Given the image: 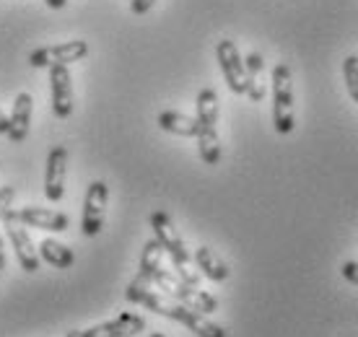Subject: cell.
<instances>
[{
    "label": "cell",
    "mask_w": 358,
    "mask_h": 337,
    "mask_svg": "<svg viewBox=\"0 0 358 337\" xmlns=\"http://www.w3.org/2000/svg\"><path fill=\"white\" fill-rule=\"evenodd\" d=\"M125 299L130 303H141V306H145V309L162 314V317H166V320H174V322H179V324H185V327H187L189 332H195L197 337H226V329L221 327V324L210 322L206 314L189 309V306H185V303L171 301L166 293L153 291L151 283H145V280H141V278H135L133 283L127 285Z\"/></svg>",
    "instance_id": "6da1fadb"
},
{
    "label": "cell",
    "mask_w": 358,
    "mask_h": 337,
    "mask_svg": "<svg viewBox=\"0 0 358 337\" xmlns=\"http://www.w3.org/2000/svg\"><path fill=\"white\" fill-rule=\"evenodd\" d=\"M151 229H153V236H156L159 244L164 247V252L171 257L174 273H177L187 285L200 288V273L192 270V257H189L187 247H185L182 236L177 234V229H174V223H171L169 215L164 213V210H156V213L151 215Z\"/></svg>",
    "instance_id": "7a4b0ae2"
},
{
    "label": "cell",
    "mask_w": 358,
    "mask_h": 337,
    "mask_svg": "<svg viewBox=\"0 0 358 337\" xmlns=\"http://www.w3.org/2000/svg\"><path fill=\"white\" fill-rule=\"evenodd\" d=\"M197 151L208 166L221 161V141H218V96L213 89L197 94Z\"/></svg>",
    "instance_id": "3957f363"
},
{
    "label": "cell",
    "mask_w": 358,
    "mask_h": 337,
    "mask_svg": "<svg viewBox=\"0 0 358 337\" xmlns=\"http://www.w3.org/2000/svg\"><path fill=\"white\" fill-rule=\"evenodd\" d=\"M151 285H156V288H159L162 293H166L169 299H174V301H179V303H185V306L200 311V314H210V311L218 309L215 296H210V293H206V291H200V288H195V285H187L182 278L177 275V273L164 270V267H159V270H156V275H153Z\"/></svg>",
    "instance_id": "277c9868"
},
{
    "label": "cell",
    "mask_w": 358,
    "mask_h": 337,
    "mask_svg": "<svg viewBox=\"0 0 358 337\" xmlns=\"http://www.w3.org/2000/svg\"><path fill=\"white\" fill-rule=\"evenodd\" d=\"M273 124L280 135L294 133V76L286 62H278L273 71Z\"/></svg>",
    "instance_id": "5b68a950"
},
{
    "label": "cell",
    "mask_w": 358,
    "mask_h": 337,
    "mask_svg": "<svg viewBox=\"0 0 358 337\" xmlns=\"http://www.w3.org/2000/svg\"><path fill=\"white\" fill-rule=\"evenodd\" d=\"M3 229H6V236L13 244V252H16V259L24 273H36L39 270V249L34 247V241L29 236V231L24 229V223L18 221V213L10 208L6 218H3Z\"/></svg>",
    "instance_id": "8992f818"
},
{
    "label": "cell",
    "mask_w": 358,
    "mask_h": 337,
    "mask_svg": "<svg viewBox=\"0 0 358 337\" xmlns=\"http://www.w3.org/2000/svg\"><path fill=\"white\" fill-rule=\"evenodd\" d=\"M89 55V45L83 39H73V42H60V45H47L39 47L29 55V65L31 68H52V65H71V62H78Z\"/></svg>",
    "instance_id": "52a82bcc"
},
{
    "label": "cell",
    "mask_w": 358,
    "mask_h": 337,
    "mask_svg": "<svg viewBox=\"0 0 358 337\" xmlns=\"http://www.w3.org/2000/svg\"><path fill=\"white\" fill-rule=\"evenodd\" d=\"M107 200H109V187L96 179L91 182L86 189V200H83V218H81V231L83 236H96L99 231L104 229V213H107Z\"/></svg>",
    "instance_id": "ba28073f"
},
{
    "label": "cell",
    "mask_w": 358,
    "mask_h": 337,
    "mask_svg": "<svg viewBox=\"0 0 358 337\" xmlns=\"http://www.w3.org/2000/svg\"><path fill=\"white\" fill-rule=\"evenodd\" d=\"M215 57H218V65L224 71L226 86L231 89V94H247V68L231 39H221L215 45Z\"/></svg>",
    "instance_id": "9c48e42d"
},
{
    "label": "cell",
    "mask_w": 358,
    "mask_h": 337,
    "mask_svg": "<svg viewBox=\"0 0 358 337\" xmlns=\"http://www.w3.org/2000/svg\"><path fill=\"white\" fill-rule=\"evenodd\" d=\"M65 177H68V148L55 145L47 156L45 171V195L50 203H60L65 195Z\"/></svg>",
    "instance_id": "30bf717a"
},
{
    "label": "cell",
    "mask_w": 358,
    "mask_h": 337,
    "mask_svg": "<svg viewBox=\"0 0 358 337\" xmlns=\"http://www.w3.org/2000/svg\"><path fill=\"white\" fill-rule=\"evenodd\" d=\"M50 86H52V112L60 120L73 115V83L68 65H52L50 68Z\"/></svg>",
    "instance_id": "8fae6325"
},
{
    "label": "cell",
    "mask_w": 358,
    "mask_h": 337,
    "mask_svg": "<svg viewBox=\"0 0 358 337\" xmlns=\"http://www.w3.org/2000/svg\"><path fill=\"white\" fill-rule=\"evenodd\" d=\"M145 329V320L141 314H120L117 320L104 322V324H96V327L83 329L81 337H135Z\"/></svg>",
    "instance_id": "7c38bea8"
},
{
    "label": "cell",
    "mask_w": 358,
    "mask_h": 337,
    "mask_svg": "<svg viewBox=\"0 0 358 337\" xmlns=\"http://www.w3.org/2000/svg\"><path fill=\"white\" fill-rule=\"evenodd\" d=\"M18 213V221L29 226V229H42V231H68L71 221H68V215L60 213V210H50V208H34V205H29V208H21L16 210Z\"/></svg>",
    "instance_id": "4fadbf2b"
},
{
    "label": "cell",
    "mask_w": 358,
    "mask_h": 337,
    "mask_svg": "<svg viewBox=\"0 0 358 337\" xmlns=\"http://www.w3.org/2000/svg\"><path fill=\"white\" fill-rule=\"evenodd\" d=\"M31 112H34V99L31 94L21 91L16 99H13V109H10L8 117V138L13 143H24L29 135V127H31Z\"/></svg>",
    "instance_id": "5bb4252c"
},
{
    "label": "cell",
    "mask_w": 358,
    "mask_h": 337,
    "mask_svg": "<svg viewBox=\"0 0 358 337\" xmlns=\"http://www.w3.org/2000/svg\"><path fill=\"white\" fill-rule=\"evenodd\" d=\"M195 262H197V270H200L208 280H213V283H224V280H229V275H231L229 265H226L224 259L218 257L210 247L195 249Z\"/></svg>",
    "instance_id": "9a60e30c"
},
{
    "label": "cell",
    "mask_w": 358,
    "mask_h": 337,
    "mask_svg": "<svg viewBox=\"0 0 358 337\" xmlns=\"http://www.w3.org/2000/svg\"><path fill=\"white\" fill-rule=\"evenodd\" d=\"M244 68H247V96L257 104L265 99V62H262V55L250 52L244 60Z\"/></svg>",
    "instance_id": "2e32d148"
},
{
    "label": "cell",
    "mask_w": 358,
    "mask_h": 337,
    "mask_svg": "<svg viewBox=\"0 0 358 337\" xmlns=\"http://www.w3.org/2000/svg\"><path fill=\"white\" fill-rule=\"evenodd\" d=\"M156 122H159V127H162L164 133L182 135V138H197L195 117H187V115H182V112H162Z\"/></svg>",
    "instance_id": "e0dca14e"
},
{
    "label": "cell",
    "mask_w": 358,
    "mask_h": 337,
    "mask_svg": "<svg viewBox=\"0 0 358 337\" xmlns=\"http://www.w3.org/2000/svg\"><path fill=\"white\" fill-rule=\"evenodd\" d=\"M39 257L45 259L47 265L57 267V270H68V267H73V262H76L73 249H68L65 244H60V241H55V239H45L39 244Z\"/></svg>",
    "instance_id": "ac0fdd59"
},
{
    "label": "cell",
    "mask_w": 358,
    "mask_h": 337,
    "mask_svg": "<svg viewBox=\"0 0 358 337\" xmlns=\"http://www.w3.org/2000/svg\"><path fill=\"white\" fill-rule=\"evenodd\" d=\"M162 257H164V247L159 244V239L153 236V239L145 241L143 254H141V270H138V278L145 280V283H151L153 275H156V270L162 267Z\"/></svg>",
    "instance_id": "d6986e66"
},
{
    "label": "cell",
    "mask_w": 358,
    "mask_h": 337,
    "mask_svg": "<svg viewBox=\"0 0 358 337\" xmlns=\"http://www.w3.org/2000/svg\"><path fill=\"white\" fill-rule=\"evenodd\" d=\"M343 78L348 86V94L353 101H358V55H350L343 62Z\"/></svg>",
    "instance_id": "ffe728a7"
},
{
    "label": "cell",
    "mask_w": 358,
    "mask_h": 337,
    "mask_svg": "<svg viewBox=\"0 0 358 337\" xmlns=\"http://www.w3.org/2000/svg\"><path fill=\"white\" fill-rule=\"evenodd\" d=\"M13 197H16V187H0V223H3L6 213L10 210ZM0 249H3V236H0Z\"/></svg>",
    "instance_id": "44dd1931"
},
{
    "label": "cell",
    "mask_w": 358,
    "mask_h": 337,
    "mask_svg": "<svg viewBox=\"0 0 358 337\" xmlns=\"http://www.w3.org/2000/svg\"><path fill=\"white\" fill-rule=\"evenodd\" d=\"M153 3H156V0H133V3H130V10H133L135 16H143V13H148V10L153 8Z\"/></svg>",
    "instance_id": "7402d4cb"
},
{
    "label": "cell",
    "mask_w": 358,
    "mask_h": 337,
    "mask_svg": "<svg viewBox=\"0 0 358 337\" xmlns=\"http://www.w3.org/2000/svg\"><path fill=\"white\" fill-rule=\"evenodd\" d=\"M343 278H345L348 283L358 285V262H345V265H343Z\"/></svg>",
    "instance_id": "603a6c76"
},
{
    "label": "cell",
    "mask_w": 358,
    "mask_h": 337,
    "mask_svg": "<svg viewBox=\"0 0 358 337\" xmlns=\"http://www.w3.org/2000/svg\"><path fill=\"white\" fill-rule=\"evenodd\" d=\"M8 127H10V122H8V117L0 112V133H6L8 135Z\"/></svg>",
    "instance_id": "cb8c5ba5"
},
{
    "label": "cell",
    "mask_w": 358,
    "mask_h": 337,
    "mask_svg": "<svg viewBox=\"0 0 358 337\" xmlns=\"http://www.w3.org/2000/svg\"><path fill=\"white\" fill-rule=\"evenodd\" d=\"M47 6H50V8H65V3H68V0H45Z\"/></svg>",
    "instance_id": "d4e9b609"
},
{
    "label": "cell",
    "mask_w": 358,
    "mask_h": 337,
    "mask_svg": "<svg viewBox=\"0 0 358 337\" xmlns=\"http://www.w3.org/2000/svg\"><path fill=\"white\" fill-rule=\"evenodd\" d=\"M3 270H6V254H3V249H0V275H3Z\"/></svg>",
    "instance_id": "484cf974"
},
{
    "label": "cell",
    "mask_w": 358,
    "mask_h": 337,
    "mask_svg": "<svg viewBox=\"0 0 358 337\" xmlns=\"http://www.w3.org/2000/svg\"><path fill=\"white\" fill-rule=\"evenodd\" d=\"M65 337H81V329H71V332H68Z\"/></svg>",
    "instance_id": "4316f807"
},
{
    "label": "cell",
    "mask_w": 358,
    "mask_h": 337,
    "mask_svg": "<svg viewBox=\"0 0 358 337\" xmlns=\"http://www.w3.org/2000/svg\"><path fill=\"white\" fill-rule=\"evenodd\" d=\"M151 337H164V335H162V332H153V335H151Z\"/></svg>",
    "instance_id": "83f0119b"
}]
</instances>
